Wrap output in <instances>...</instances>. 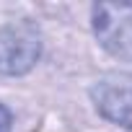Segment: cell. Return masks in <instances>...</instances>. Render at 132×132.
I'll list each match as a JSON object with an SVG mask.
<instances>
[{"label": "cell", "instance_id": "cell-1", "mask_svg": "<svg viewBox=\"0 0 132 132\" xmlns=\"http://www.w3.org/2000/svg\"><path fill=\"white\" fill-rule=\"evenodd\" d=\"M93 34L109 54L132 60V3L93 5Z\"/></svg>", "mask_w": 132, "mask_h": 132}, {"label": "cell", "instance_id": "cell-2", "mask_svg": "<svg viewBox=\"0 0 132 132\" xmlns=\"http://www.w3.org/2000/svg\"><path fill=\"white\" fill-rule=\"evenodd\" d=\"M42 54L39 31L21 21L0 29V75H23L29 73Z\"/></svg>", "mask_w": 132, "mask_h": 132}, {"label": "cell", "instance_id": "cell-3", "mask_svg": "<svg viewBox=\"0 0 132 132\" xmlns=\"http://www.w3.org/2000/svg\"><path fill=\"white\" fill-rule=\"evenodd\" d=\"M91 98L109 122L132 129V73H106L91 88Z\"/></svg>", "mask_w": 132, "mask_h": 132}, {"label": "cell", "instance_id": "cell-4", "mask_svg": "<svg viewBox=\"0 0 132 132\" xmlns=\"http://www.w3.org/2000/svg\"><path fill=\"white\" fill-rule=\"evenodd\" d=\"M0 132H11V114L5 106H0Z\"/></svg>", "mask_w": 132, "mask_h": 132}]
</instances>
